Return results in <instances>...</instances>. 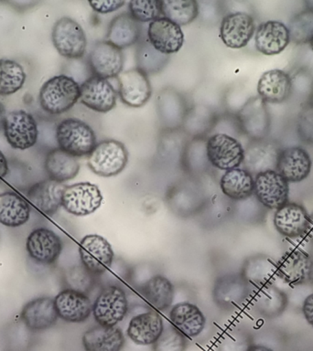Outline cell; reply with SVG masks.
Returning a JSON list of instances; mask_svg holds the SVG:
<instances>
[{
    "label": "cell",
    "mask_w": 313,
    "mask_h": 351,
    "mask_svg": "<svg viewBox=\"0 0 313 351\" xmlns=\"http://www.w3.org/2000/svg\"><path fill=\"white\" fill-rule=\"evenodd\" d=\"M79 99L78 82L65 74L52 77L44 82L38 95L41 109L54 115L68 112Z\"/></svg>",
    "instance_id": "6da1fadb"
},
{
    "label": "cell",
    "mask_w": 313,
    "mask_h": 351,
    "mask_svg": "<svg viewBox=\"0 0 313 351\" xmlns=\"http://www.w3.org/2000/svg\"><path fill=\"white\" fill-rule=\"evenodd\" d=\"M56 140L60 149L76 158L89 156L97 145L93 128L78 118H67L60 122Z\"/></svg>",
    "instance_id": "7a4b0ae2"
},
{
    "label": "cell",
    "mask_w": 313,
    "mask_h": 351,
    "mask_svg": "<svg viewBox=\"0 0 313 351\" xmlns=\"http://www.w3.org/2000/svg\"><path fill=\"white\" fill-rule=\"evenodd\" d=\"M129 309L128 295L119 285H106L99 291L93 303V315L99 325L117 326Z\"/></svg>",
    "instance_id": "3957f363"
},
{
    "label": "cell",
    "mask_w": 313,
    "mask_h": 351,
    "mask_svg": "<svg viewBox=\"0 0 313 351\" xmlns=\"http://www.w3.org/2000/svg\"><path fill=\"white\" fill-rule=\"evenodd\" d=\"M128 162V152L123 143L106 139L98 143L88 156V167L100 177L119 175Z\"/></svg>",
    "instance_id": "277c9868"
},
{
    "label": "cell",
    "mask_w": 313,
    "mask_h": 351,
    "mask_svg": "<svg viewBox=\"0 0 313 351\" xmlns=\"http://www.w3.org/2000/svg\"><path fill=\"white\" fill-rule=\"evenodd\" d=\"M52 43L63 58L78 60L84 56L87 40L81 25L68 16L58 19L51 32Z\"/></svg>",
    "instance_id": "5b68a950"
},
{
    "label": "cell",
    "mask_w": 313,
    "mask_h": 351,
    "mask_svg": "<svg viewBox=\"0 0 313 351\" xmlns=\"http://www.w3.org/2000/svg\"><path fill=\"white\" fill-rule=\"evenodd\" d=\"M79 255L82 265L92 276H103L114 262L115 254L111 244L103 236H84L79 243Z\"/></svg>",
    "instance_id": "8992f818"
},
{
    "label": "cell",
    "mask_w": 313,
    "mask_h": 351,
    "mask_svg": "<svg viewBox=\"0 0 313 351\" xmlns=\"http://www.w3.org/2000/svg\"><path fill=\"white\" fill-rule=\"evenodd\" d=\"M3 131L8 144L15 149H29L38 141L37 122L25 110H15L5 114Z\"/></svg>",
    "instance_id": "52a82bcc"
},
{
    "label": "cell",
    "mask_w": 313,
    "mask_h": 351,
    "mask_svg": "<svg viewBox=\"0 0 313 351\" xmlns=\"http://www.w3.org/2000/svg\"><path fill=\"white\" fill-rule=\"evenodd\" d=\"M103 202V195L95 184L80 182L66 186L62 207L74 216H87L97 210Z\"/></svg>",
    "instance_id": "ba28073f"
},
{
    "label": "cell",
    "mask_w": 313,
    "mask_h": 351,
    "mask_svg": "<svg viewBox=\"0 0 313 351\" xmlns=\"http://www.w3.org/2000/svg\"><path fill=\"white\" fill-rule=\"evenodd\" d=\"M207 158L220 170L238 169L244 162V150L237 139L225 134H216L206 144Z\"/></svg>",
    "instance_id": "9c48e42d"
},
{
    "label": "cell",
    "mask_w": 313,
    "mask_h": 351,
    "mask_svg": "<svg viewBox=\"0 0 313 351\" xmlns=\"http://www.w3.org/2000/svg\"><path fill=\"white\" fill-rule=\"evenodd\" d=\"M288 182L276 170H266L255 176L254 193L261 204L270 210L281 208L288 199Z\"/></svg>",
    "instance_id": "30bf717a"
},
{
    "label": "cell",
    "mask_w": 313,
    "mask_h": 351,
    "mask_svg": "<svg viewBox=\"0 0 313 351\" xmlns=\"http://www.w3.org/2000/svg\"><path fill=\"white\" fill-rule=\"evenodd\" d=\"M118 95L126 106L139 108L151 97L152 89L148 74L139 68L122 71L117 76Z\"/></svg>",
    "instance_id": "8fae6325"
},
{
    "label": "cell",
    "mask_w": 313,
    "mask_h": 351,
    "mask_svg": "<svg viewBox=\"0 0 313 351\" xmlns=\"http://www.w3.org/2000/svg\"><path fill=\"white\" fill-rule=\"evenodd\" d=\"M238 120L242 131L253 141L265 139L270 131V114L259 96L244 104L238 112Z\"/></svg>",
    "instance_id": "7c38bea8"
},
{
    "label": "cell",
    "mask_w": 313,
    "mask_h": 351,
    "mask_svg": "<svg viewBox=\"0 0 313 351\" xmlns=\"http://www.w3.org/2000/svg\"><path fill=\"white\" fill-rule=\"evenodd\" d=\"M117 92L107 79L93 75L80 86V101L87 108L107 112L117 104Z\"/></svg>",
    "instance_id": "4fadbf2b"
},
{
    "label": "cell",
    "mask_w": 313,
    "mask_h": 351,
    "mask_svg": "<svg viewBox=\"0 0 313 351\" xmlns=\"http://www.w3.org/2000/svg\"><path fill=\"white\" fill-rule=\"evenodd\" d=\"M88 60L93 75L101 78H115L123 71L122 49H118L107 40L98 41L93 45Z\"/></svg>",
    "instance_id": "5bb4252c"
},
{
    "label": "cell",
    "mask_w": 313,
    "mask_h": 351,
    "mask_svg": "<svg viewBox=\"0 0 313 351\" xmlns=\"http://www.w3.org/2000/svg\"><path fill=\"white\" fill-rule=\"evenodd\" d=\"M62 247L60 236L47 228L33 230L27 239V254L40 265H51L56 263L62 254Z\"/></svg>",
    "instance_id": "9a60e30c"
},
{
    "label": "cell",
    "mask_w": 313,
    "mask_h": 351,
    "mask_svg": "<svg viewBox=\"0 0 313 351\" xmlns=\"http://www.w3.org/2000/svg\"><path fill=\"white\" fill-rule=\"evenodd\" d=\"M164 328L163 318L158 311L148 310L131 318L126 328V337L134 344L148 347L155 344Z\"/></svg>",
    "instance_id": "2e32d148"
},
{
    "label": "cell",
    "mask_w": 313,
    "mask_h": 351,
    "mask_svg": "<svg viewBox=\"0 0 313 351\" xmlns=\"http://www.w3.org/2000/svg\"><path fill=\"white\" fill-rule=\"evenodd\" d=\"M58 317L68 323H84L93 315V303L86 293L63 289L54 298Z\"/></svg>",
    "instance_id": "e0dca14e"
},
{
    "label": "cell",
    "mask_w": 313,
    "mask_h": 351,
    "mask_svg": "<svg viewBox=\"0 0 313 351\" xmlns=\"http://www.w3.org/2000/svg\"><path fill=\"white\" fill-rule=\"evenodd\" d=\"M148 38L156 51L167 56L180 51L184 43V34L181 27L164 16L150 22Z\"/></svg>",
    "instance_id": "ac0fdd59"
},
{
    "label": "cell",
    "mask_w": 313,
    "mask_h": 351,
    "mask_svg": "<svg viewBox=\"0 0 313 351\" xmlns=\"http://www.w3.org/2000/svg\"><path fill=\"white\" fill-rule=\"evenodd\" d=\"M255 30L254 19L249 14L235 12L222 19L220 37L231 49H242L248 44Z\"/></svg>",
    "instance_id": "d6986e66"
},
{
    "label": "cell",
    "mask_w": 313,
    "mask_h": 351,
    "mask_svg": "<svg viewBox=\"0 0 313 351\" xmlns=\"http://www.w3.org/2000/svg\"><path fill=\"white\" fill-rule=\"evenodd\" d=\"M312 165L309 153L304 148L294 145L279 151L276 171L288 182H301L309 177Z\"/></svg>",
    "instance_id": "ffe728a7"
},
{
    "label": "cell",
    "mask_w": 313,
    "mask_h": 351,
    "mask_svg": "<svg viewBox=\"0 0 313 351\" xmlns=\"http://www.w3.org/2000/svg\"><path fill=\"white\" fill-rule=\"evenodd\" d=\"M277 274L288 285L305 284L312 278L313 260L306 252L299 250L288 251L277 262Z\"/></svg>",
    "instance_id": "44dd1931"
},
{
    "label": "cell",
    "mask_w": 313,
    "mask_h": 351,
    "mask_svg": "<svg viewBox=\"0 0 313 351\" xmlns=\"http://www.w3.org/2000/svg\"><path fill=\"white\" fill-rule=\"evenodd\" d=\"M274 226L285 237H301L310 227V217L303 206L288 202L275 213Z\"/></svg>",
    "instance_id": "7402d4cb"
},
{
    "label": "cell",
    "mask_w": 313,
    "mask_h": 351,
    "mask_svg": "<svg viewBox=\"0 0 313 351\" xmlns=\"http://www.w3.org/2000/svg\"><path fill=\"white\" fill-rule=\"evenodd\" d=\"M26 328L32 332L48 330L56 324L58 318L54 298H38L25 304L21 314Z\"/></svg>",
    "instance_id": "603a6c76"
},
{
    "label": "cell",
    "mask_w": 313,
    "mask_h": 351,
    "mask_svg": "<svg viewBox=\"0 0 313 351\" xmlns=\"http://www.w3.org/2000/svg\"><path fill=\"white\" fill-rule=\"evenodd\" d=\"M65 188V184L47 178L30 186L27 192V199L40 213L54 215L62 207Z\"/></svg>",
    "instance_id": "cb8c5ba5"
},
{
    "label": "cell",
    "mask_w": 313,
    "mask_h": 351,
    "mask_svg": "<svg viewBox=\"0 0 313 351\" xmlns=\"http://www.w3.org/2000/svg\"><path fill=\"white\" fill-rule=\"evenodd\" d=\"M84 351H122L126 337L118 326L97 325L91 326L82 334Z\"/></svg>",
    "instance_id": "d4e9b609"
},
{
    "label": "cell",
    "mask_w": 313,
    "mask_h": 351,
    "mask_svg": "<svg viewBox=\"0 0 313 351\" xmlns=\"http://www.w3.org/2000/svg\"><path fill=\"white\" fill-rule=\"evenodd\" d=\"M290 41L288 27L280 21L264 22L255 32V48L260 53L268 56L281 53L287 48Z\"/></svg>",
    "instance_id": "484cf974"
},
{
    "label": "cell",
    "mask_w": 313,
    "mask_h": 351,
    "mask_svg": "<svg viewBox=\"0 0 313 351\" xmlns=\"http://www.w3.org/2000/svg\"><path fill=\"white\" fill-rule=\"evenodd\" d=\"M170 320L187 339L199 337L206 325V318L202 310L188 302H181L173 306L170 312Z\"/></svg>",
    "instance_id": "4316f807"
},
{
    "label": "cell",
    "mask_w": 313,
    "mask_h": 351,
    "mask_svg": "<svg viewBox=\"0 0 313 351\" xmlns=\"http://www.w3.org/2000/svg\"><path fill=\"white\" fill-rule=\"evenodd\" d=\"M257 93L265 103H284L292 93V80L282 70L266 71L258 81Z\"/></svg>",
    "instance_id": "83f0119b"
},
{
    "label": "cell",
    "mask_w": 313,
    "mask_h": 351,
    "mask_svg": "<svg viewBox=\"0 0 313 351\" xmlns=\"http://www.w3.org/2000/svg\"><path fill=\"white\" fill-rule=\"evenodd\" d=\"M248 293V285L244 277L228 274L216 280L213 287L214 302L222 308H231L244 301Z\"/></svg>",
    "instance_id": "f1b7e54d"
},
{
    "label": "cell",
    "mask_w": 313,
    "mask_h": 351,
    "mask_svg": "<svg viewBox=\"0 0 313 351\" xmlns=\"http://www.w3.org/2000/svg\"><path fill=\"white\" fill-rule=\"evenodd\" d=\"M141 36L139 22L129 13L120 14L112 19L107 32V41L118 49L128 48L139 41Z\"/></svg>",
    "instance_id": "f546056e"
},
{
    "label": "cell",
    "mask_w": 313,
    "mask_h": 351,
    "mask_svg": "<svg viewBox=\"0 0 313 351\" xmlns=\"http://www.w3.org/2000/svg\"><path fill=\"white\" fill-rule=\"evenodd\" d=\"M140 293L155 311H166L174 299V285L167 277L158 274L141 285Z\"/></svg>",
    "instance_id": "4dcf8cb0"
},
{
    "label": "cell",
    "mask_w": 313,
    "mask_h": 351,
    "mask_svg": "<svg viewBox=\"0 0 313 351\" xmlns=\"http://www.w3.org/2000/svg\"><path fill=\"white\" fill-rule=\"evenodd\" d=\"M30 206L27 200L12 191L0 193V224L16 228L29 221Z\"/></svg>",
    "instance_id": "1f68e13d"
},
{
    "label": "cell",
    "mask_w": 313,
    "mask_h": 351,
    "mask_svg": "<svg viewBox=\"0 0 313 351\" xmlns=\"http://www.w3.org/2000/svg\"><path fill=\"white\" fill-rule=\"evenodd\" d=\"M44 167L49 180L63 183L76 177L80 164L76 156L58 147L47 154Z\"/></svg>",
    "instance_id": "d6a6232c"
},
{
    "label": "cell",
    "mask_w": 313,
    "mask_h": 351,
    "mask_svg": "<svg viewBox=\"0 0 313 351\" xmlns=\"http://www.w3.org/2000/svg\"><path fill=\"white\" fill-rule=\"evenodd\" d=\"M279 150L276 145L265 139L253 141L252 144L244 151V163L246 170L250 173H258L274 170L276 169L277 158Z\"/></svg>",
    "instance_id": "836d02e7"
},
{
    "label": "cell",
    "mask_w": 313,
    "mask_h": 351,
    "mask_svg": "<svg viewBox=\"0 0 313 351\" xmlns=\"http://www.w3.org/2000/svg\"><path fill=\"white\" fill-rule=\"evenodd\" d=\"M220 186L225 196L233 200L248 199L254 193L255 180L246 169L228 170L221 178Z\"/></svg>",
    "instance_id": "e575fe53"
},
{
    "label": "cell",
    "mask_w": 313,
    "mask_h": 351,
    "mask_svg": "<svg viewBox=\"0 0 313 351\" xmlns=\"http://www.w3.org/2000/svg\"><path fill=\"white\" fill-rule=\"evenodd\" d=\"M161 7L164 18L180 27L191 24L199 14V5L194 0H162Z\"/></svg>",
    "instance_id": "d590c367"
},
{
    "label": "cell",
    "mask_w": 313,
    "mask_h": 351,
    "mask_svg": "<svg viewBox=\"0 0 313 351\" xmlns=\"http://www.w3.org/2000/svg\"><path fill=\"white\" fill-rule=\"evenodd\" d=\"M26 81L23 66L11 59H0V96L14 95Z\"/></svg>",
    "instance_id": "8d00e7d4"
},
{
    "label": "cell",
    "mask_w": 313,
    "mask_h": 351,
    "mask_svg": "<svg viewBox=\"0 0 313 351\" xmlns=\"http://www.w3.org/2000/svg\"><path fill=\"white\" fill-rule=\"evenodd\" d=\"M288 29L292 43H310L313 38V8H308L301 12L296 14L291 19Z\"/></svg>",
    "instance_id": "74e56055"
},
{
    "label": "cell",
    "mask_w": 313,
    "mask_h": 351,
    "mask_svg": "<svg viewBox=\"0 0 313 351\" xmlns=\"http://www.w3.org/2000/svg\"><path fill=\"white\" fill-rule=\"evenodd\" d=\"M137 67L146 74H154L161 71L167 64L169 57L159 53L150 43H143L137 49Z\"/></svg>",
    "instance_id": "f35d334b"
},
{
    "label": "cell",
    "mask_w": 313,
    "mask_h": 351,
    "mask_svg": "<svg viewBox=\"0 0 313 351\" xmlns=\"http://www.w3.org/2000/svg\"><path fill=\"white\" fill-rule=\"evenodd\" d=\"M65 289L79 291L87 293L92 291L95 285V276H92L84 266H73L65 274Z\"/></svg>",
    "instance_id": "ab89813d"
},
{
    "label": "cell",
    "mask_w": 313,
    "mask_h": 351,
    "mask_svg": "<svg viewBox=\"0 0 313 351\" xmlns=\"http://www.w3.org/2000/svg\"><path fill=\"white\" fill-rule=\"evenodd\" d=\"M129 14L137 22H152L161 15L159 0H133L128 3Z\"/></svg>",
    "instance_id": "60d3db41"
},
{
    "label": "cell",
    "mask_w": 313,
    "mask_h": 351,
    "mask_svg": "<svg viewBox=\"0 0 313 351\" xmlns=\"http://www.w3.org/2000/svg\"><path fill=\"white\" fill-rule=\"evenodd\" d=\"M151 347L152 351H186L187 337L172 325L165 326L163 333Z\"/></svg>",
    "instance_id": "b9f144b4"
},
{
    "label": "cell",
    "mask_w": 313,
    "mask_h": 351,
    "mask_svg": "<svg viewBox=\"0 0 313 351\" xmlns=\"http://www.w3.org/2000/svg\"><path fill=\"white\" fill-rule=\"evenodd\" d=\"M297 132L299 139L307 144H313V103L302 106L297 119Z\"/></svg>",
    "instance_id": "7bdbcfd3"
},
{
    "label": "cell",
    "mask_w": 313,
    "mask_h": 351,
    "mask_svg": "<svg viewBox=\"0 0 313 351\" xmlns=\"http://www.w3.org/2000/svg\"><path fill=\"white\" fill-rule=\"evenodd\" d=\"M125 4V1H89L93 10L100 14L114 12Z\"/></svg>",
    "instance_id": "ee69618b"
},
{
    "label": "cell",
    "mask_w": 313,
    "mask_h": 351,
    "mask_svg": "<svg viewBox=\"0 0 313 351\" xmlns=\"http://www.w3.org/2000/svg\"><path fill=\"white\" fill-rule=\"evenodd\" d=\"M302 310H303L305 319L313 328V293L305 299Z\"/></svg>",
    "instance_id": "f6af8a7d"
},
{
    "label": "cell",
    "mask_w": 313,
    "mask_h": 351,
    "mask_svg": "<svg viewBox=\"0 0 313 351\" xmlns=\"http://www.w3.org/2000/svg\"><path fill=\"white\" fill-rule=\"evenodd\" d=\"M8 173V163L7 158L4 154L0 150V180L4 178Z\"/></svg>",
    "instance_id": "bcb514c9"
},
{
    "label": "cell",
    "mask_w": 313,
    "mask_h": 351,
    "mask_svg": "<svg viewBox=\"0 0 313 351\" xmlns=\"http://www.w3.org/2000/svg\"><path fill=\"white\" fill-rule=\"evenodd\" d=\"M246 351H273L271 348L265 347L263 345H251L246 348Z\"/></svg>",
    "instance_id": "7dc6e473"
},
{
    "label": "cell",
    "mask_w": 313,
    "mask_h": 351,
    "mask_svg": "<svg viewBox=\"0 0 313 351\" xmlns=\"http://www.w3.org/2000/svg\"><path fill=\"white\" fill-rule=\"evenodd\" d=\"M5 114H5V107L0 101V130L3 129V125H4Z\"/></svg>",
    "instance_id": "c3c4849f"
},
{
    "label": "cell",
    "mask_w": 313,
    "mask_h": 351,
    "mask_svg": "<svg viewBox=\"0 0 313 351\" xmlns=\"http://www.w3.org/2000/svg\"><path fill=\"white\" fill-rule=\"evenodd\" d=\"M310 47H312V51H313V38H312V40H310Z\"/></svg>",
    "instance_id": "681fc988"
}]
</instances>
